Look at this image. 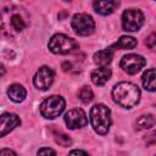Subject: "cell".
<instances>
[{"label": "cell", "mask_w": 156, "mask_h": 156, "mask_svg": "<svg viewBox=\"0 0 156 156\" xmlns=\"http://www.w3.org/2000/svg\"><path fill=\"white\" fill-rule=\"evenodd\" d=\"M38 156H56V152L50 147H43L38 151Z\"/></svg>", "instance_id": "23"}, {"label": "cell", "mask_w": 156, "mask_h": 156, "mask_svg": "<svg viewBox=\"0 0 156 156\" xmlns=\"http://www.w3.org/2000/svg\"><path fill=\"white\" fill-rule=\"evenodd\" d=\"M72 28L79 35H90L95 29L94 20L87 13H77L72 20Z\"/></svg>", "instance_id": "6"}, {"label": "cell", "mask_w": 156, "mask_h": 156, "mask_svg": "<svg viewBox=\"0 0 156 156\" xmlns=\"http://www.w3.org/2000/svg\"><path fill=\"white\" fill-rule=\"evenodd\" d=\"M65 123L67 124V127L69 129H78V128H82L87 124L88 119H87V116L84 113L83 110L80 108H73V110H69L68 112H66L65 115Z\"/></svg>", "instance_id": "9"}, {"label": "cell", "mask_w": 156, "mask_h": 156, "mask_svg": "<svg viewBox=\"0 0 156 156\" xmlns=\"http://www.w3.org/2000/svg\"><path fill=\"white\" fill-rule=\"evenodd\" d=\"M71 67H72V65H71L69 62H65V63H62V68H63V71H71Z\"/></svg>", "instance_id": "26"}, {"label": "cell", "mask_w": 156, "mask_h": 156, "mask_svg": "<svg viewBox=\"0 0 156 156\" xmlns=\"http://www.w3.org/2000/svg\"><path fill=\"white\" fill-rule=\"evenodd\" d=\"M111 77V69L107 67H100L91 72V80L96 85H104Z\"/></svg>", "instance_id": "11"}, {"label": "cell", "mask_w": 156, "mask_h": 156, "mask_svg": "<svg viewBox=\"0 0 156 156\" xmlns=\"http://www.w3.org/2000/svg\"><path fill=\"white\" fill-rule=\"evenodd\" d=\"M145 44H146V46H147L151 51H156V33H151V34L146 38Z\"/></svg>", "instance_id": "21"}, {"label": "cell", "mask_w": 156, "mask_h": 156, "mask_svg": "<svg viewBox=\"0 0 156 156\" xmlns=\"http://www.w3.org/2000/svg\"><path fill=\"white\" fill-rule=\"evenodd\" d=\"M11 26L13 29H16L17 32H21L24 27H26V23L24 21L22 20V17L20 15H13L11 17Z\"/></svg>", "instance_id": "19"}, {"label": "cell", "mask_w": 156, "mask_h": 156, "mask_svg": "<svg viewBox=\"0 0 156 156\" xmlns=\"http://www.w3.org/2000/svg\"><path fill=\"white\" fill-rule=\"evenodd\" d=\"M69 156H89V155L83 150H72L69 152Z\"/></svg>", "instance_id": "24"}, {"label": "cell", "mask_w": 156, "mask_h": 156, "mask_svg": "<svg viewBox=\"0 0 156 156\" xmlns=\"http://www.w3.org/2000/svg\"><path fill=\"white\" fill-rule=\"evenodd\" d=\"M21 124V119L18 116L13 115V113H4L1 116V136H5L7 133H10L12 129H15L16 127H18Z\"/></svg>", "instance_id": "10"}, {"label": "cell", "mask_w": 156, "mask_h": 156, "mask_svg": "<svg viewBox=\"0 0 156 156\" xmlns=\"http://www.w3.org/2000/svg\"><path fill=\"white\" fill-rule=\"evenodd\" d=\"M145 65H146V60L136 54H128L123 56L121 60V67L129 74L138 73Z\"/></svg>", "instance_id": "7"}, {"label": "cell", "mask_w": 156, "mask_h": 156, "mask_svg": "<svg viewBox=\"0 0 156 156\" xmlns=\"http://www.w3.org/2000/svg\"><path fill=\"white\" fill-rule=\"evenodd\" d=\"M93 90H91V88L90 87H88V85H84V87H82L80 89H79V91H78V98L80 99V101H83V102H85V104H88V102H90L91 100H93Z\"/></svg>", "instance_id": "18"}, {"label": "cell", "mask_w": 156, "mask_h": 156, "mask_svg": "<svg viewBox=\"0 0 156 156\" xmlns=\"http://www.w3.org/2000/svg\"><path fill=\"white\" fill-rule=\"evenodd\" d=\"M119 2L118 1H94L93 6L96 12L100 15H110L112 13L117 7Z\"/></svg>", "instance_id": "12"}, {"label": "cell", "mask_w": 156, "mask_h": 156, "mask_svg": "<svg viewBox=\"0 0 156 156\" xmlns=\"http://www.w3.org/2000/svg\"><path fill=\"white\" fill-rule=\"evenodd\" d=\"M113 51H115V49H112L111 46L107 48V49H105V50L98 51V52L94 55V62H95L96 65H100L101 67H106V66L112 61Z\"/></svg>", "instance_id": "13"}, {"label": "cell", "mask_w": 156, "mask_h": 156, "mask_svg": "<svg viewBox=\"0 0 156 156\" xmlns=\"http://www.w3.org/2000/svg\"><path fill=\"white\" fill-rule=\"evenodd\" d=\"M113 100L121 105L122 107L130 108L139 102L140 99V90L139 88L129 82H121L116 84L112 89Z\"/></svg>", "instance_id": "1"}, {"label": "cell", "mask_w": 156, "mask_h": 156, "mask_svg": "<svg viewBox=\"0 0 156 156\" xmlns=\"http://www.w3.org/2000/svg\"><path fill=\"white\" fill-rule=\"evenodd\" d=\"M52 82H54V71L48 66L40 67L33 78L34 85L40 90L49 89V87L52 84Z\"/></svg>", "instance_id": "8"}, {"label": "cell", "mask_w": 156, "mask_h": 156, "mask_svg": "<svg viewBox=\"0 0 156 156\" xmlns=\"http://www.w3.org/2000/svg\"><path fill=\"white\" fill-rule=\"evenodd\" d=\"M155 156H156V155H155Z\"/></svg>", "instance_id": "27"}, {"label": "cell", "mask_w": 156, "mask_h": 156, "mask_svg": "<svg viewBox=\"0 0 156 156\" xmlns=\"http://www.w3.org/2000/svg\"><path fill=\"white\" fill-rule=\"evenodd\" d=\"M143 85L149 91L156 90V68L147 69L143 74Z\"/></svg>", "instance_id": "15"}, {"label": "cell", "mask_w": 156, "mask_h": 156, "mask_svg": "<svg viewBox=\"0 0 156 156\" xmlns=\"http://www.w3.org/2000/svg\"><path fill=\"white\" fill-rule=\"evenodd\" d=\"M65 106H66V102H65L63 98H61L58 95H52L41 102L40 113L45 118L51 119V118L60 116L62 113V111L65 110Z\"/></svg>", "instance_id": "4"}, {"label": "cell", "mask_w": 156, "mask_h": 156, "mask_svg": "<svg viewBox=\"0 0 156 156\" xmlns=\"http://www.w3.org/2000/svg\"><path fill=\"white\" fill-rule=\"evenodd\" d=\"M144 24V15L138 9H128L122 15V27L126 32H135Z\"/></svg>", "instance_id": "5"}, {"label": "cell", "mask_w": 156, "mask_h": 156, "mask_svg": "<svg viewBox=\"0 0 156 156\" xmlns=\"http://www.w3.org/2000/svg\"><path fill=\"white\" fill-rule=\"evenodd\" d=\"M90 122L94 130L101 135L106 134L111 126L110 108L102 104H98L90 110Z\"/></svg>", "instance_id": "2"}, {"label": "cell", "mask_w": 156, "mask_h": 156, "mask_svg": "<svg viewBox=\"0 0 156 156\" xmlns=\"http://www.w3.org/2000/svg\"><path fill=\"white\" fill-rule=\"evenodd\" d=\"M55 141L61 146H69L72 144V139L63 133H56L55 134Z\"/></svg>", "instance_id": "20"}, {"label": "cell", "mask_w": 156, "mask_h": 156, "mask_svg": "<svg viewBox=\"0 0 156 156\" xmlns=\"http://www.w3.org/2000/svg\"><path fill=\"white\" fill-rule=\"evenodd\" d=\"M155 122H156V119H155V117H154L152 115H143V116H140V117L136 119V122H135V128H136L138 130L149 129V128H151V127L155 124Z\"/></svg>", "instance_id": "17"}, {"label": "cell", "mask_w": 156, "mask_h": 156, "mask_svg": "<svg viewBox=\"0 0 156 156\" xmlns=\"http://www.w3.org/2000/svg\"><path fill=\"white\" fill-rule=\"evenodd\" d=\"M0 156H17V155H16V152H13L10 149H2L0 152Z\"/></svg>", "instance_id": "25"}, {"label": "cell", "mask_w": 156, "mask_h": 156, "mask_svg": "<svg viewBox=\"0 0 156 156\" xmlns=\"http://www.w3.org/2000/svg\"><path fill=\"white\" fill-rule=\"evenodd\" d=\"M7 94H9V98L15 101V102H21L24 100L26 95H27V91L26 89L20 85V84H12L9 87V90H7Z\"/></svg>", "instance_id": "14"}, {"label": "cell", "mask_w": 156, "mask_h": 156, "mask_svg": "<svg viewBox=\"0 0 156 156\" xmlns=\"http://www.w3.org/2000/svg\"><path fill=\"white\" fill-rule=\"evenodd\" d=\"M78 48H79L78 43L65 34H55L49 41V49L54 54H60V55L72 54L77 51Z\"/></svg>", "instance_id": "3"}, {"label": "cell", "mask_w": 156, "mask_h": 156, "mask_svg": "<svg viewBox=\"0 0 156 156\" xmlns=\"http://www.w3.org/2000/svg\"><path fill=\"white\" fill-rule=\"evenodd\" d=\"M144 141L146 145H154L156 144V130H152L150 133H147L144 136Z\"/></svg>", "instance_id": "22"}, {"label": "cell", "mask_w": 156, "mask_h": 156, "mask_svg": "<svg viewBox=\"0 0 156 156\" xmlns=\"http://www.w3.org/2000/svg\"><path fill=\"white\" fill-rule=\"evenodd\" d=\"M135 46H136V39H134L133 37L123 35L111 48L112 49H133Z\"/></svg>", "instance_id": "16"}]
</instances>
